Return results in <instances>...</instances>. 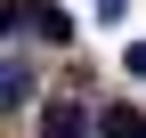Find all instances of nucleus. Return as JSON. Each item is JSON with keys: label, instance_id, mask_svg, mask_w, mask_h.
<instances>
[{"label": "nucleus", "instance_id": "3", "mask_svg": "<svg viewBox=\"0 0 146 138\" xmlns=\"http://www.w3.org/2000/svg\"><path fill=\"white\" fill-rule=\"evenodd\" d=\"M0 90H8V106H25V98H33V65H25V57H8V73H0Z\"/></svg>", "mask_w": 146, "mask_h": 138}, {"label": "nucleus", "instance_id": "4", "mask_svg": "<svg viewBox=\"0 0 146 138\" xmlns=\"http://www.w3.org/2000/svg\"><path fill=\"white\" fill-rule=\"evenodd\" d=\"M122 65H130V73H146V41H138V49H122Z\"/></svg>", "mask_w": 146, "mask_h": 138}, {"label": "nucleus", "instance_id": "2", "mask_svg": "<svg viewBox=\"0 0 146 138\" xmlns=\"http://www.w3.org/2000/svg\"><path fill=\"white\" fill-rule=\"evenodd\" d=\"M98 138H146V114L138 106H106L98 114Z\"/></svg>", "mask_w": 146, "mask_h": 138}, {"label": "nucleus", "instance_id": "1", "mask_svg": "<svg viewBox=\"0 0 146 138\" xmlns=\"http://www.w3.org/2000/svg\"><path fill=\"white\" fill-rule=\"evenodd\" d=\"M81 130H89V114L73 106V98H57V106L41 114V138H81Z\"/></svg>", "mask_w": 146, "mask_h": 138}]
</instances>
